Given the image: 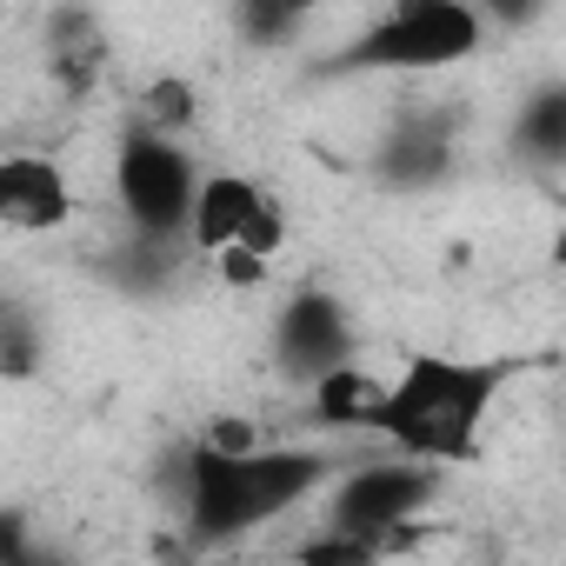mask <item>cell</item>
Listing matches in <instances>:
<instances>
[{"label":"cell","mask_w":566,"mask_h":566,"mask_svg":"<svg viewBox=\"0 0 566 566\" xmlns=\"http://www.w3.org/2000/svg\"><path fill=\"white\" fill-rule=\"evenodd\" d=\"M180 473V513H187V539L193 546H227L266 520H280L287 506H301L334 460L321 447H227V440H193L174 460Z\"/></svg>","instance_id":"obj_1"},{"label":"cell","mask_w":566,"mask_h":566,"mask_svg":"<svg viewBox=\"0 0 566 566\" xmlns=\"http://www.w3.org/2000/svg\"><path fill=\"white\" fill-rule=\"evenodd\" d=\"M520 360H467V354H407L400 380H387L380 420L374 433L394 453H420L433 467L447 460H473L480 433L500 407V394L513 387Z\"/></svg>","instance_id":"obj_2"},{"label":"cell","mask_w":566,"mask_h":566,"mask_svg":"<svg viewBox=\"0 0 566 566\" xmlns=\"http://www.w3.org/2000/svg\"><path fill=\"white\" fill-rule=\"evenodd\" d=\"M486 48V21L473 0H394L380 21H367L321 74H440Z\"/></svg>","instance_id":"obj_3"},{"label":"cell","mask_w":566,"mask_h":566,"mask_svg":"<svg viewBox=\"0 0 566 566\" xmlns=\"http://www.w3.org/2000/svg\"><path fill=\"white\" fill-rule=\"evenodd\" d=\"M440 500V467L420 460V453H400V460H367L354 467L334 500H327V520L354 539H367L374 553H400L407 546V526Z\"/></svg>","instance_id":"obj_4"},{"label":"cell","mask_w":566,"mask_h":566,"mask_svg":"<svg viewBox=\"0 0 566 566\" xmlns=\"http://www.w3.org/2000/svg\"><path fill=\"white\" fill-rule=\"evenodd\" d=\"M193 154L167 134L134 127L114 154V193L134 233H160V240H187V207H193Z\"/></svg>","instance_id":"obj_5"},{"label":"cell","mask_w":566,"mask_h":566,"mask_svg":"<svg viewBox=\"0 0 566 566\" xmlns=\"http://www.w3.org/2000/svg\"><path fill=\"white\" fill-rule=\"evenodd\" d=\"M187 247L193 253H220V247H247L260 260H273L287 247V213L280 200L247 180V174H200L193 180V207H187Z\"/></svg>","instance_id":"obj_6"},{"label":"cell","mask_w":566,"mask_h":566,"mask_svg":"<svg viewBox=\"0 0 566 566\" xmlns=\"http://www.w3.org/2000/svg\"><path fill=\"white\" fill-rule=\"evenodd\" d=\"M273 360L287 380H314L340 360H354V321L327 287H301L273 321Z\"/></svg>","instance_id":"obj_7"},{"label":"cell","mask_w":566,"mask_h":566,"mask_svg":"<svg viewBox=\"0 0 566 566\" xmlns=\"http://www.w3.org/2000/svg\"><path fill=\"white\" fill-rule=\"evenodd\" d=\"M41 61H48V74H54V87L67 101H87L107 81V61H114V34H107L101 8L61 0V8L48 14V28H41Z\"/></svg>","instance_id":"obj_8"},{"label":"cell","mask_w":566,"mask_h":566,"mask_svg":"<svg viewBox=\"0 0 566 566\" xmlns=\"http://www.w3.org/2000/svg\"><path fill=\"white\" fill-rule=\"evenodd\" d=\"M74 220V187L54 154H0V227L61 233Z\"/></svg>","instance_id":"obj_9"},{"label":"cell","mask_w":566,"mask_h":566,"mask_svg":"<svg viewBox=\"0 0 566 566\" xmlns=\"http://www.w3.org/2000/svg\"><path fill=\"white\" fill-rule=\"evenodd\" d=\"M453 140H460L453 114H413V120H400V127L380 140L374 174H380L387 187H407V193L440 187V180L453 174Z\"/></svg>","instance_id":"obj_10"},{"label":"cell","mask_w":566,"mask_h":566,"mask_svg":"<svg viewBox=\"0 0 566 566\" xmlns=\"http://www.w3.org/2000/svg\"><path fill=\"white\" fill-rule=\"evenodd\" d=\"M307 394H314V427H327V433H374V420H380V400H387V380H374L367 367H354V360H340V367H327V374H314L307 380Z\"/></svg>","instance_id":"obj_11"},{"label":"cell","mask_w":566,"mask_h":566,"mask_svg":"<svg viewBox=\"0 0 566 566\" xmlns=\"http://www.w3.org/2000/svg\"><path fill=\"white\" fill-rule=\"evenodd\" d=\"M513 147L533 160V167H559L566 160V87H539L526 107H520V120H513Z\"/></svg>","instance_id":"obj_12"},{"label":"cell","mask_w":566,"mask_h":566,"mask_svg":"<svg viewBox=\"0 0 566 566\" xmlns=\"http://www.w3.org/2000/svg\"><path fill=\"white\" fill-rule=\"evenodd\" d=\"M301 21H307L301 0H233V28L253 48H287L301 34Z\"/></svg>","instance_id":"obj_13"},{"label":"cell","mask_w":566,"mask_h":566,"mask_svg":"<svg viewBox=\"0 0 566 566\" xmlns=\"http://www.w3.org/2000/svg\"><path fill=\"white\" fill-rule=\"evenodd\" d=\"M193 114H200V101H193L187 81H154V87H140V127H147V134L180 140V134L193 127Z\"/></svg>","instance_id":"obj_14"},{"label":"cell","mask_w":566,"mask_h":566,"mask_svg":"<svg viewBox=\"0 0 566 566\" xmlns=\"http://www.w3.org/2000/svg\"><path fill=\"white\" fill-rule=\"evenodd\" d=\"M41 367V327L8 301V307H0V374H8V380H28Z\"/></svg>","instance_id":"obj_15"},{"label":"cell","mask_w":566,"mask_h":566,"mask_svg":"<svg viewBox=\"0 0 566 566\" xmlns=\"http://www.w3.org/2000/svg\"><path fill=\"white\" fill-rule=\"evenodd\" d=\"M301 559H314V566H327V559H340V566H367V559H380L367 539H354V533H321V539H301Z\"/></svg>","instance_id":"obj_16"},{"label":"cell","mask_w":566,"mask_h":566,"mask_svg":"<svg viewBox=\"0 0 566 566\" xmlns=\"http://www.w3.org/2000/svg\"><path fill=\"white\" fill-rule=\"evenodd\" d=\"M41 546H34V526H28V513H14V506H0V566H28Z\"/></svg>","instance_id":"obj_17"},{"label":"cell","mask_w":566,"mask_h":566,"mask_svg":"<svg viewBox=\"0 0 566 566\" xmlns=\"http://www.w3.org/2000/svg\"><path fill=\"white\" fill-rule=\"evenodd\" d=\"M207 260L220 266L227 287H260V280H266V260H260V253H247V247H220V253H207Z\"/></svg>","instance_id":"obj_18"},{"label":"cell","mask_w":566,"mask_h":566,"mask_svg":"<svg viewBox=\"0 0 566 566\" xmlns=\"http://www.w3.org/2000/svg\"><path fill=\"white\" fill-rule=\"evenodd\" d=\"M480 8V21H493V28H533L553 0H473Z\"/></svg>","instance_id":"obj_19"},{"label":"cell","mask_w":566,"mask_h":566,"mask_svg":"<svg viewBox=\"0 0 566 566\" xmlns=\"http://www.w3.org/2000/svg\"><path fill=\"white\" fill-rule=\"evenodd\" d=\"M301 8H307V14H314V8H334V0H301Z\"/></svg>","instance_id":"obj_20"},{"label":"cell","mask_w":566,"mask_h":566,"mask_svg":"<svg viewBox=\"0 0 566 566\" xmlns=\"http://www.w3.org/2000/svg\"><path fill=\"white\" fill-rule=\"evenodd\" d=\"M0 307H8V301H0Z\"/></svg>","instance_id":"obj_21"}]
</instances>
